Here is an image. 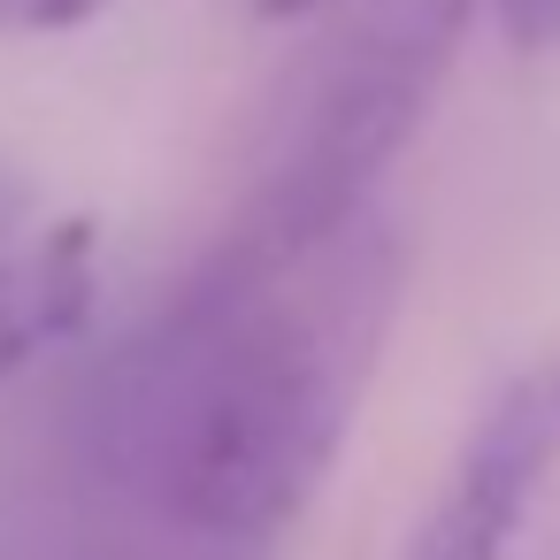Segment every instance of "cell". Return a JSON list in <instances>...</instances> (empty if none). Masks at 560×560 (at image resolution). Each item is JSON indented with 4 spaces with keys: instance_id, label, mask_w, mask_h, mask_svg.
<instances>
[{
    "instance_id": "cell-4",
    "label": "cell",
    "mask_w": 560,
    "mask_h": 560,
    "mask_svg": "<svg viewBox=\"0 0 560 560\" xmlns=\"http://www.w3.org/2000/svg\"><path fill=\"white\" fill-rule=\"evenodd\" d=\"M101 300V223L62 215L32 238L0 246V384L39 353L70 346Z\"/></svg>"
},
{
    "instance_id": "cell-7",
    "label": "cell",
    "mask_w": 560,
    "mask_h": 560,
    "mask_svg": "<svg viewBox=\"0 0 560 560\" xmlns=\"http://www.w3.org/2000/svg\"><path fill=\"white\" fill-rule=\"evenodd\" d=\"M24 208H32V185H24L9 162H0V246H9V238L24 231Z\"/></svg>"
},
{
    "instance_id": "cell-3",
    "label": "cell",
    "mask_w": 560,
    "mask_h": 560,
    "mask_svg": "<svg viewBox=\"0 0 560 560\" xmlns=\"http://www.w3.org/2000/svg\"><path fill=\"white\" fill-rule=\"evenodd\" d=\"M560 468V353L529 361L468 430L453 476L407 537V560H499Z\"/></svg>"
},
{
    "instance_id": "cell-2",
    "label": "cell",
    "mask_w": 560,
    "mask_h": 560,
    "mask_svg": "<svg viewBox=\"0 0 560 560\" xmlns=\"http://www.w3.org/2000/svg\"><path fill=\"white\" fill-rule=\"evenodd\" d=\"M476 0H361V9L300 62L269 162L208 254L238 269H277L353 223L384 170L415 147L438 108Z\"/></svg>"
},
{
    "instance_id": "cell-6",
    "label": "cell",
    "mask_w": 560,
    "mask_h": 560,
    "mask_svg": "<svg viewBox=\"0 0 560 560\" xmlns=\"http://www.w3.org/2000/svg\"><path fill=\"white\" fill-rule=\"evenodd\" d=\"M108 0H0V32H85Z\"/></svg>"
},
{
    "instance_id": "cell-8",
    "label": "cell",
    "mask_w": 560,
    "mask_h": 560,
    "mask_svg": "<svg viewBox=\"0 0 560 560\" xmlns=\"http://www.w3.org/2000/svg\"><path fill=\"white\" fill-rule=\"evenodd\" d=\"M323 9H338V0H254L261 24H300V16H323Z\"/></svg>"
},
{
    "instance_id": "cell-1",
    "label": "cell",
    "mask_w": 560,
    "mask_h": 560,
    "mask_svg": "<svg viewBox=\"0 0 560 560\" xmlns=\"http://www.w3.org/2000/svg\"><path fill=\"white\" fill-rule=\"evenodd\" d=\"M407 292V238L369 200L277 269L208 254L85 384V460L177 560H261L338 468Z\"/></svg>"
},
{
    "instance_id": "cell-5",
    "label": "cell",
    "mask_w": 560,
    "mask_h": 560,
    "mask_svg": "<svg viewBox=\"0 0 560 560\" xmlns=\"http://www.w3.org/2000/svg\"><path fill=\"white\" fill-rule=\"evenodd\" d=\"M499 9V32L514 55H552L560 47V0H491Z\"/></svg>"
}]
</instances>
